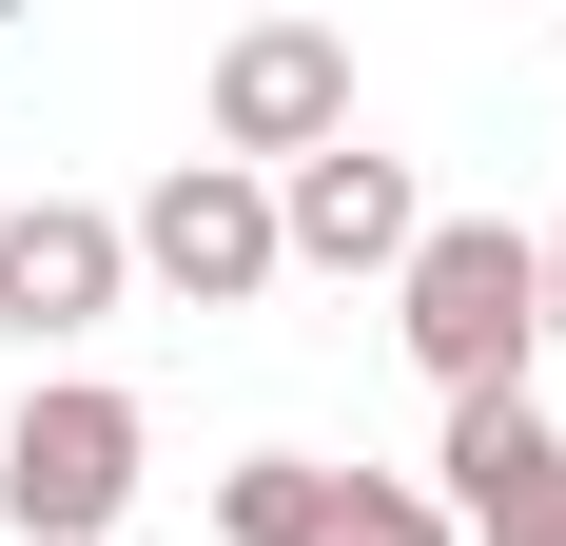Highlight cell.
Instances as JSON below:
<instances>
[{
  "label": "cell",
  "mask_w": 566,
  "mask_h": 546,
  "mask_svg": "<svg viewBox=\"0 0 566 546\" xmlns=\"http://www.w3.org/2000/svg\"><path fill=\"white\" fill-rule=\"evenodd\" d=\"M391 332H410V371L450 390H527V351H547V234H509V216H430L410 234V273H391Z\"/></svg>",
  "instance_id": "1"
},
{
  "label": "cell",
  "mask_w": 566,
  "mask_h": 546,
  "mask_svg": "<svg viewBox=\"0 0 566 546\" xmlns=\"http://www.w3.org/2000/svg\"><path fill=\"white\" fill-rule=\"evenodd\" d=\"M137 469H157V410L98 390V371H40L20 410H0V527L20 546H117Z\"/></svg>",
  "instance_id": "2"
},
{
  "label": "cell",
  "mask_w": 566,
  "mask_h": 546,
  "mask_svg": "<svg viewBox=\"0 0 566 546\" xmlns=\"http://www.w3.org/2000/svg\"><path fill=\"white\" fill-rule=\"evenodd\" d=\"M117 234H137V273H157L176 313H254V293L293 273V254H274V176H234V157H176Z\"/></svg>",
  "instance_id": "3"
},
{
  "label": "cell",
  "mask_w": 566,
  "mask_h": 546,
  "mask_svg": "<svg viewBox=\"0 0 566 546\" xmlns=\"http://www.w3.org/2000/svg\"><path fill=\"white\" fill-rule=\"evenodd\" d=\"M333 137H352V40L333 20H234L216 40V157L293 176V157H333Z\"/></svg>",
  "instance_id": "4"
},
{
  "label": "cell",
  "mask_w": 566,
  "mask_h": 546,
  "mask_svg": "<svg viewBox=\"0 0 566 546\" xmlns=\"http://www.w3.org/2000/svg\"><path fill=\"white\" fill-rule=\"evenodd\" d=\"M117 293H137V234H117L98 196H20V216H0V332H20V351H78Z\"/></svg>",
  "instance_id": "5"
},
{
  "label": "cell",
  "mask_w": 566,
  "mask_h": 546,
  "mask_svg": "<svg viewBox=\"0 0 566 546\" xmlns=\"http://www.w3.org/2000/svg\"><path fill=\"white\" fill-rule=\"evenodd\" d=\"M410 234H430V196H410V157H371V137H333V157L274 176V254L293 273H410Z\"/></svg>",
  "instance_id": "6"
},
{
  "label": "cell",
  "mask_w": 566,
  "mask_h": 546,
  "mask_svg": "<svg viewBox=\"0 0 566 546\" xmlns=\"http://www.w3.org/2000/svg\"><path fill=\"white\" fill-rule=\"evenodd\" d=\"M547 449H566V430L527 410V390H469V410H450V449H430V507H450V527H489V507H509Z\"/></svg>",
  "instance_id": "7"
},
{
  "label": "cell",
  "mask_w": 566,
  "mask_h": 546,
  "mask_svg": "<svg viewBox=\"0 0 566 546\" xmlns=\"http://www.w3.org/2000/svg\"><path fill=\"white\" fill-rule=\"evenodd\" d=\"M333 527V469H313V449H234L216 469V546H313Z\"/></svg>",
  "instance_id": "8"
},
{
  "label": "cell",
  "mask_w": 566,
  "mask_h": 546,
  "mask_svg": "<svg viewBox=\"0 0 566 546\" xmlns=\"http://www.w3.org/2000/svg\"><path fill=\"white\" fill-rule=\"evenodd\" d=\"M313 546H469V527L430 507V469H333V527Z\"/></svg>",
  "instance_id": "9"
},
{
  "label": "cell",
  "mask_w": 566,
  "mask_h": 546,
  "mask_svg": "<svg viewBox=\"0 0 566 546\" xmlns=\"http://www.w3.org/2000/svg\"><path fill=\"white\" fill-rule=\"evenodd\" d=\"M469 546H566V449H547V469H527V489L489 507V527H469Z\"/></svg>",
  "instance_id": "10"
},
{
  "label": "cell",
  "mask_w": 566,
  "mask_h": 546,
  "mask_svg": "<svg viewBox=\"0 0 566 546\" xmlns=\"http://www.w3.org/2000/svg\"><path fill=\"white\" fill-rule=\"evenodd\" d=\"M547 351H566V234H547Z\"/></svg>",
  "instance_id": "11"
}]
</instances>
